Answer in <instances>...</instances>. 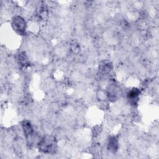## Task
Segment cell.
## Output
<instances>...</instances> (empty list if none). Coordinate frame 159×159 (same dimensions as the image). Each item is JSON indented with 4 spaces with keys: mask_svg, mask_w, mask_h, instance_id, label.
I'll return each mask as SVG.
<instances>
[{
    "mask_svg": "<svg viewBox=\"0 0 159 159\" xmlns=\"http://www.w3.org/2000/svg\"><path fill=\"white\" fill-rule=\"evenodd\" d=\"M38 148L40 152L43 153H51L57 148V141L52 135H46L39 140Z\"/></svg>",
    "mask_w": 159,
    "mask_h": 159,
    "instance_id": "obj_1",
    "label": "cell"
},
{
    "mask_svg": "<svg viewBox=\"0 0 159 159\" xmlns=\"http://www.w3.org/2000/svg\"><path fill=\"white\" fill-rule=\"evenodd\" d=\"M12 27L14 30L20 35H24L26 29L25 20L20 16H15L12 19Z\"/></svg>",
    "mask_w": 159,
    "mask_h": 159,
    "instance_id": "obj_2",
    "label": "cell"
},
{
    "mask_svg": "<svg viewBox=\"0 0 159 159\" xmlns=\"http://www.w3.org/2000/svg\"><path fill=\"white\" fill-rule=\"evenodd\" d=\"M22 128L24 134V135L25 136V138L29 144H32V142L34 141V129L32 126L31 123L27 120H25L22 122L21 123Z\"/></svg>",
    "mask_w": 159,
    "mask_h": 159,
    "instance_id": "obj_3",
    "label": "cell"
},
{
    "mask_svg": "<svg viewBox=\"0 0 159 159\" xmlns=\"http://www.w3.org/2000/svg\"><path fill=\"white\" fill-rule=\"evenodd\" d=\"M107 98L111 101H116L121 95V90L116 85L111 84L108 86L106 91Z\"/></svg>",
    "mask_w": 159,
    "mask_h": 159,
    "instance_id": "obj_4",
    "label": "cell"
},
{
    "mask_svg": "<svg viewBox=\"0 0 159 159\" xmlns=\"http://www.w3.org/2000/svg\"><path fill=\"white\" fill-rule=\"evenodd\" d=\"M119 147V142L116 137L112 136L109 139L107 143V149L112 153H116Z\"/></svg>",
    "mask_w": 159,
    "mask_h": 159,
    "instance_id": "obj_5",
    "label": "cell"
},
{
    "mask_svg": "<svg viewBox=\"0 0 159 159\" xmlns=\"http://www.w3.org/2000/svg\"><path fill=\"white\" fill-rule=\"evenodd\" d=\"M112 63L109 61L104 60L102 61L99 66V69L100 71H101L102 73H109L112 70Z\"/></svg>",
    "mask_w": 159,
    "mask_h": 159,
    "instance_id": "obj_6",
    "label": "cell"
},
{
    "mask_svg": "<svg viewBox=\"0 0 159 159\" xmlns=\"http://www.w3.org/2000/svg\"><path fill=\"white\" fill-rule=\"evenodd\" d=\"M140 93V91L139 89L134 88L129 92V93L127 94V97L131 101L134 102V101H136L138 99Z\"/></svg>",
    "mask_w": 159,
    "mask_h": 159,
    "instance_id": "obj_7",
    "label": "cell"
},
{
    "mask_svg": "<svg viewBox=\"0 0 159 159\" xmlns=\"http://www.w3.org/2000/svg\"><path fill=\"white\" fill-rule=\"evenodd\" d=\"M18 61L19 64L24 67H25L29 64L28 58L24 52H21L18 57Z\"/></svg>",
    "mask_w": 159,
    "mask_h": 159,
    "instance_id": "obj_8",
    "label": "cell"
}]
</instances>
